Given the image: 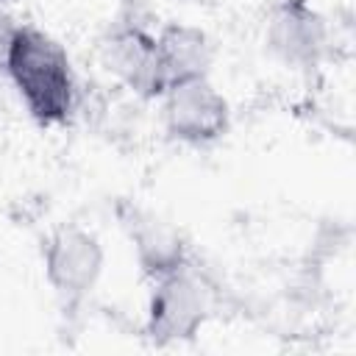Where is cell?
<instances>
[{
	"instance_id": "6da1fadb",
	"label": "cell",
	"mask_w": 356,
	"mask_h": 356,
	"mask_svg": "<svg viewBox=\"0 0 356 356\" xmlns=\"http://www.w3.org/2000/svg\"><path fill=\"white\" fill-rule=\"evenodd\" d=\"M3 75L42 128H58L72 117L78 100L72 58L47 31L19 22L3 58Z\"/></svg>"
},
{
	"instance_id": "7a4b0ae2",
	"label": "cell",
	"mask_w": 356,
	"mask_h": 356,
	"mask_svg": "<svg viewBox=\"0 0 356 356\" xmlns=\"http://www.w3.org/2000/svg\"><path fill=\"white\" fill-rule=\"evenodd\" d=\"M106 248L100 236L81 222L56 225L42 245V273L64 309L81 306L100 284Z\"/></svg>"
},
{
	"instance_id": "3957f363",
	"label": "cell",
	"mask_w": 356,
	"mask_h": 356,
	"mask_svg": "<svg viewBox=\"0 0 356 356\" xmlns=\"http://www.w3.org/2000/svg\"><path fill=\"white\" fill-rule=\"evenodd\" d=\"M211 312V295L203 278L184 261L175 270H167L150 278L145 334L156 345L189 342L200 334Z\"/></svg>"
},
{
	"instance_id": "277c9868",
	"label": "cell",
	"mask_w": 356,
	"mask_h": 356,
	"mask_svg": "<svg viewBox=\"0 0 356 356\" xmlns=\"http://www.w3.org/2000/svg\"><path fill=\"white\" fill-rule=\"evenodd\" d=\"M164 134L186 147H209L231 128V103L211 75L172 83L159 97Z\"/></svg>"
},
{
	"instance_id": "5b68a950",
	"label": "cell",
	"mask_w": 356,
	"mask_h": 356,
	"mask_svg": "<svg viewBox=\"0 0 356 356\" xmlns=\"http://www.w3.org/2000/svg\"><path fill=\"white\" fill-rule=\"evenodd\" d=\"M331 44L328 19L309 0H278L264 19L267 53L289 70H314Z\"/></svg>"
},
{
	"instance_id": "8992f818",
	"label": "cell",
	"mask_w": 356,
	"mask_h": 356,
	"mask_svg": "<svg viewBox=\"0 0 356 356\" xmlns=\"http://www.w3.org/2000/svg\"><path fill=\"white\" fill-rule=\"evenodd\" d=\"M108 70L136 95L145 100H159L164 92V75L156 56L153 33L142 28H122L108 36L103 44Z\"/></svg>"
},
{
	"instance_id": "52a82bcc",
	"label": "cell",
	"mask_w": 356,
	"mask_h": 356,
	"mask_svg": "<svg viewBox=\"0 0 356 356\" xmlns=\"http://www.w3.org/2000/svg\"><path fill=\"white\" fill-rule=\"evenodd\" d=\"M164 89L181 81L211 75L214 44L209 33L192 22H167L153 33Z\"/></svg>"
},
{
	"instance_id": "ba28073f",
	"label": "cell",
	"mask_w": 356,
	"mask_h": 356,
	"mask_svg": "<svg viewBox=\"0 0 356 356\" xmlns=\"http://www.w3.org/2000/svg\"><path fill=\"white\" fill-rule=\"evenodd\" d=\"M125 231L131 239V248L136 253V261L142 264L147 278H156L167 270H175L186 261V250H184V239L181 234L161 220L153 211H142V209H131V214L125 217Z\"/></svg>"
},
{
	"instance_id": "9c48e42d",
	"label": "cell",
	"mask_w": 356,
	"mask_h": 356,
	"mask_svg": "<svg viewBox=\"0 0 356 356\" xmlns=\"http://www.w3.org/2000/svg\"><path fill=\"white\" fill-rule=\"evenodd\" d=\"M19 22L14 19V14L8 11V6H0V72H3V58H6V50L17 33Z\"/></svg>"
},
{
	"instance_id": "30bf717a",
	"label": "cell",
	"mask_w": 356,
	"mask_h": 356,
	"mask_svg": "<svg viewBox=\"0 0 356 356\" xmlns=\"http://www.w3.org/2000/svg\"><path fill=\"white\" fill-rule=\"evenodd\" d=\"M8 3H14V0H0V6H8Z\"/></svg>"
}]
</instances>
